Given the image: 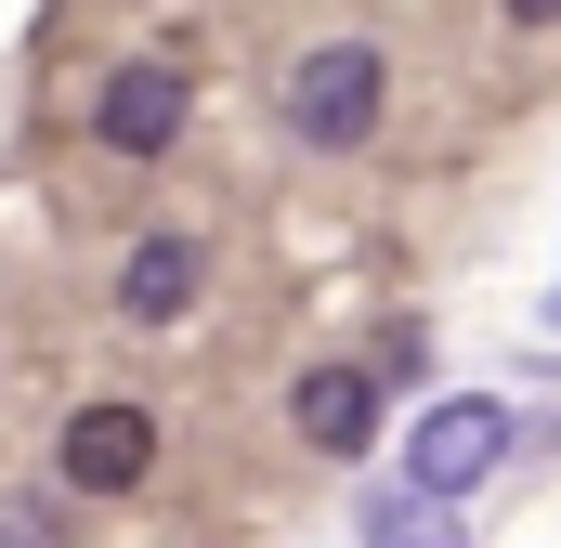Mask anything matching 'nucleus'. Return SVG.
Masks as SVG:
<instances>
[{
    "label": "nucleus",
    "instance_id": "1",
    "mask_svg": "<svg viewBox=\"0 0 561 548\" xmlns=\"http://www.w3.org/2000/svg\"><path fill=\"white\" fill-rule=\"evenodd\" d=\"M379 92H392V79H379L366 39H313V53L287 66V132L313 144V157H353V144L379 132Z\"/></svg>",
    "mask_w": 561,
    "mask_h": 548
},
{
    "label": "nucleus",
    "instance_id": "2",
    "mask_svg": "<svg viewBox=\"0 0 561 548\" xmlns=\"http://www.w3.org/2000/svg\"><path fill=\"white\" fill-rule=\"evenodd\" d=\"M510 431H523V418L496 406V392H444V406H419V418H405V483L457 510V496H470V483L510 457Z\"/></svg>",
    "mask_w": 561,
    "mask_h": 548
},
{
    "label": "nucleus",
    "instance_id": "3",
    "mask_svg": "<svg viewBox=\"0 0 561 548\" xmlns=\"http://www.w3.org/2000/svg\"><path fill=\"white\" fill-rule=\"evenodd\" d=\"M183 118H196V79H183L170 53H157V66H118V79L92 92V144H105V157H170Z\"/></svg>",
    "mask_w": 561,
    "mask_h": 548
},
{
    "label": "nucleus",
    "instance_id": "4",
    "mask_svg": "<svg viewBox=\"0 0 561 548\" xmlns=\"http://www.w3.org/2000/svg\"><path fill=\"white\" fill-rule=\"evenodd\" d=\"M53 470H66V496H131L144 470H157V418L118 406V392L79 406V418H66V444H53Z\"/></svg>",
    "mask_w": 561,
    "mask_h": 548
},
{
    "label": "nucleus",
    "instance_id": "5",
    "mask_svg": "<svg viewBox=\"0 0 561 548\" xmlns=\"http://www.w3.org/2000/svg\"><path fill=\"white\" fill-rule=\"evenodd\" d=\"M287 431L313 457H366L379 444V366H300L287 379Z\"/></svg>",
    "mask_w": 561,
    "mask_h": 548
},
{
    "label": "nucleus",
    "instance_id": "6",
    "mask_svg": "<svg viewBox=\"0 0 561 548\" xmlns=\"http://www.w3.org/2000/svg\"><path fill=\"white\" fill-rule=\"evenodd\" d=\"M196 287H209V249H196V236H144L131 262H118V313H131V327H183Z\"/></svg>",
    "mask_w": 561,
    "mask_h": 548
},
{
    "label": "nucleus",
    "instance_id": "7",
    "mask_svg": "<svg viewBox=\"0 0 561 548\" xmlns=\"http://www.w3.org/2000/svg\"><path fill=\"white\" fill-rule=\"evenodd\" d=\"M366 548H470V523L444 496H419V483H379L366 496Z\"/></svg>",
    "mask_w": 561,
    "mask_h": 548
},
{
    "label": "nucleus",
    "instance_id": "8",
    "mask_svg": "<svg viewBox=\"0 0 561 548\" xmlns=\"http://www.w3.org/2000/svg\"><path fill=\"white\" fill-rule=\"evenodd\" d=\"M0 548H66V496H0Z\"/></svg>",
    "mask_w": 561,
    "mask_h": 548
},
{
    "label": "nucleus",
    "instance_id": "9",
    "mask_svg": "<svg viewBox=\"0 0 561 548\" xmlns=\"http://www.w3.org/2000/svg\"><path fill=\"white\" fill-rule=\"evenodd\" d=\"M496 13H510V26H561V0H496Z\"/></svg>",
    "mask_w": 561,
    "mask_h": 548
},
{
    "label": "nucleus",
    "instance_id": "10",
    "mask_svg": "<svg viewBox=\"0 0 561 548\" xmlns=\"http://www.w3.org/2000/svg\"><path fill=\"white\" fill-rule=\"evenodd\" d=\"M549 327H561V300H549Z\"/></svg>",
    "mask_w": 561,
    "mask_h": 548
}]
</instances>
